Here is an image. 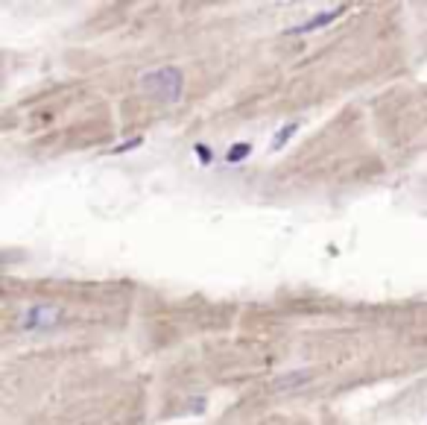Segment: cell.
<instances>
[{"instance_id":"3","label":"cell","mask_w":427,"mask_h":425,"mask_svg":"<svg viewBox=\"0 0 427 425\" xmlns=\"http://www.w3.org/2000/svg\"><path fill=\"white\" fill-rule=\"evenodd\" d=\"M345 9H348V6H337V9H331V12H319V15H314L310 21H304V24H299V27H290L287 35H304V32H314V30H319V27H328L331 21H337V18H340Z\"/></svg>"},{"instance_id":"1","label":"cell","mask_w":427,"mask_h":425,"mask_svg":"<svg viewBox=\"0 0 427 425\" xmlns=\"http://www.w3.org/2000/svg\"><path fill=\"white\" fill-rule=\"evenodd\" d=\"M141 88L161 103H179L185 94V73L182 68H173V65L147 71L141 76Z\"/></svg>"},{"instance_id":"6","label":"cell","mask_w":427,"mask_h":425,"mask_svg":"<svg viewBox=\"0 0 427 425\" xmlns=\"http://www.w3.org/2000/svg\"><path fill=\"white\" fill-rule=\"evenodd\" d=\"M249 156H252V147H249V144H235V147L225 152V162L237 164V162H243V159H249Z\"/></svg>"},{"instance_id":"2","label":"cell","mask_w":427,"mask_h":425,"mask_svg":"<svg viewBox=\"0 0 427 425\" xmlns=\"http://www.w3.org/2000/svg\"><path fill=\"white\" fill-rule=\"evenodd\" d=\"M65 317L59 308L53 305H30L27 311H21V320L18 325L24 328V332H47V328H56Z\"/></svg>"},{"instance_id":"5","label":"cell","mask_w":427,"mask_h":425,"mask_svg":"<svg viewBox=\"0 0 427 425\" xmlns=\"http://www.w3.org/2000/svg\"><path fill=\"white\" fill-rule=\"evenodd\" d=\"M296 132H299V124H287V126H284V129L276 135V138H273V144H269V150H273V152H278L281 147H287V141L293 138Z\"/></svg>"},{"instance_id":"7","label":"cell","mask_w":427,"mask_h":425,"mask_svg":"<svg viewBox=\"0 0 427 425\" xmlns=\"http://www.w3.org/2000/svg\"><path fill=\"white\" fill-rule=\"evenodd\" d=\"M193 150H197V156H199V162H202V164H208V162L214 159V152H211V150H208L205 144H197V147H193Z\"/></svg>"},{"instance_id":"4","label":"cell","mask_w":427,"mask_h":425,"mask_svg":"<svg viewBox=\"0 0 427 425\" xmlns=\"http://www.w3.org/2000/svg\"><path fill=\"white\" fill-rule=\"evenodd\" d=\"M307 381H310V373H307V370H296V373L281 376V378L276 381V388H278V390H293V388H302V384H307Z\"/></svg>"},{"instance_id":"8","label":"cell","mask_w":427,"mask_h":425,"mask_svg":"<svg viewBox=\"0 0 427 425\" xmlns=\"http://www.w3.org/2000/svg\"><path fill=\"white\" fill-rule=\"evenodd\" d=\"M141 141H144V138H132V141H126V144H118L111 152H129L132 147H141Z\"/></svg>"}]
</instances>
